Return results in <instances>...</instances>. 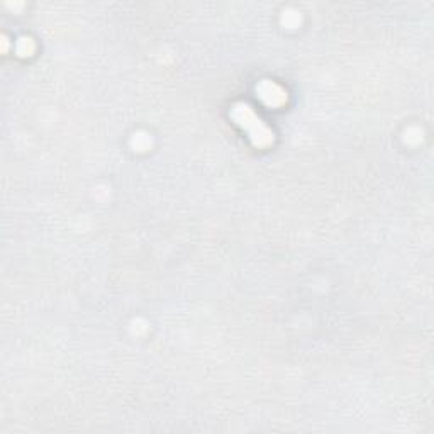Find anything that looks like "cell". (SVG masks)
Listing matches in <instances>:
<instances>
[{"mask_svg":"<svg viewBox=\"0 0 434 434\" xmlns=\"http://www.w3.org/2000/svg\"><path fill=\"white\" fill-rule=\"evenodd\" d=\"M258 92H260V97L263 99L268 106H278V104L285 101V94L282 90H280L277 85L268 84V81H263V84L260 85V89H258Z\"/></svg>","mask_w":434,"mask_h":434,"instance_id":"7a4b0ae2","label":"cell"},{"mask_svg":"<svg viewBox=\"0 0 434 434\" xmlns=\"http://www.w3.org/2000/svg\"><path fill=\"white\" fill-rule=\"evenodd\" d=\"M234 119L243 129L248 131L250 134L251 141L256 144V146H266L273 141V134L270 133V129L261 122L258 117L253 114V111L244 104H239V106L234 107L233 111Z\"/></svg>","mask_w":434,"mask_h":434,"instance_id":"6da1fadb","label":"cell"}]
</instances>
